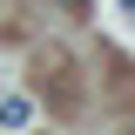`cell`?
<instances>
[{
  "label": "cell",
  "mask_w": 135,
  "mask_h": 135,
  "mask_svg": "<svg viewBox=\"0 0 135 135\" xmlns=\"http://www.w3.org/2000/svg\"><path fill=\"white\" fill-rule=\"evenodd\" d=\"M27 122H34V101L27 95H7L0 101V128H27Z\"/></svg>",
  "instance_id": "6da1fadb"
},
{
  "label": "cell",
  "mask_w": 135,
  "mask_h": 135,
  "mask_svg": "<svg viewBox=\"0 0 135 135\" xmlns=\"http://www.w3.org/2000/svg\"><path fill=\"white\" fill-rule=\"evenodd\" d=\"M61 7H68V14H88V0H61Z\"/></svg>",
  "instance_id": "7a4b0ae2"
},
{
  "label": "cell",
  "mask_w": 135,
  "mask_h": 135,
  "mask_svg": "<svg viewBox=\"0 0 135 135\" xmlns=\"http://www.w3.org/2000/svg\"><path fill=\"white\" fill-rule=\"evenodd\" d=\"M122 14H135V0H122Z\"/></svg>",
  "instance_id": "3957f363"
}]
</instances>
